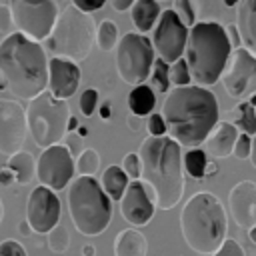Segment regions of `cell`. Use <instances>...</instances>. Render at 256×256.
<instances>
[{
	"label": "cell",
	"mask_w": 256,
	"mask_h": 256,
	"mask_svg": "<svg viewBox=\"0 0 256 256\" xmlns=\"http://www.w3.org/2000/svg\"><path fill=\"white\" fill-rule=\"evenodd\" d=\"M160 114L164 116L168 136L188 148L206 142L212 128L220 122L216 96L208 88L196 84L170 88Z\"/></svg>",
	"instance_id": "1"
},
{
	"label": "cell",
	"mask_w": 256,
	"mask_h": 256,
	"mask_svg": "<svg viewBox=\"0 0 256 256\" xmlns=\"http://www.w3.org/2000/svg\"><path fill=\"white\" fill-rule=\"evenodd\" d=\"M48 58L40 42L12 32L0 42V80L16 98L32 100L48 88Z\"/></svg>",
	"instance_id": "2"
},
{
	"label": "cell",
	"mask_w": 256,
	"mask_h": 256,
	"mask_svg": "<svg viewBox=\"0 0 256 256\" xmlns=\"http://www.w3.org/2000/svg\"><path fill=\"white\" fill-rule=\"evenodd\" d=\"M142 162V182L156 208L172 210L184 192L182 150L170 136H146L138 148Z\"/></svg>",
	"instance_id": "3"
},
{
	"label": "cell",
	"mask_w": 256,
	"mask_h": 256,
	"mask_svg": "<svg viewBox=\"0 0 256 256\" xmlns=\"http://www.w3.org/2000/svg\"><path fill=\"white\" fill-rule=\"evenodd\" d=\"M228 218L218 196L212 192L192 194L180 212V232L196 254H214L226 240Z\"/></svg>",
	"instance_id": "4"
},
{
	"label": "cell",
	"mask_w": 256,
	"mask_h": 256,
	"mask_svg": "<svg viewBox=\"0 0 256 256\" xmlns=\"http://www.w3.org/2000/svg\"><path fill=\"white\" fill-rule=\"evenodd\" d=\"M232 48L226 38L224 26L218 22H196L188 32L186 64L196 86L216 84L230 60Z\"/></svg>",
	"instance_id": "5"
},
{
	"label": "cell",
	"mask_w": 256,
	"mask_h": 256,
	"mask_svg": "<svg viewBox=\"0 0 256 256\" xmlns=\"http://www.w3.org/2000/svg\"><path fill=\"white\" fill-rule=\"evenodd\" d=\"M68 214L82 236L102 234L112 220V200L96 178L76 176L66 192Z\"/></svg>",
	"instance_id": "6"
},
{
	"label": "cell",
	"mask_w": 256,
	"mask_h": 256,
	"mask_svg": "<svg viewBox=\"0 0 256 256\" xmlns=\"http://www.w3.org/2000/svg\"><path fill=\"white\" fill-rule=\"evenodd\" d=\"M96 40V26L94 18L88 12L78 10L74 4H68L60 14L50 32L44 40V48H48L54 58L82 62L88 58L92 44Z\"/></svg>",
	"instance_id": "7"
},
{
	"label": "cell",
	"mask_w": 256,
	"mask_h": 256,
	"mask_svg": "<svg viewBox=\"0 0 256 256\" xmlns=\"http://www.w3.org/2000/svg\"><path fill=\"white\" fill-rule=\"evenodd\" d=\"M28 134L38 148H50L58 144L68 132L70 108L66 100L54 98L50 92H42L26 106Z\"/></svg>",
	"instance_id": "8"
},
{
	"label": "cell",
	"mask_w": 256,
	"mask_h": 256,
	"mask_svg": "<svg viewBox=\"0 0 256 256\" xmlns=\"http://www.w3.org/2000/svg\"><path fill=\"white\" fill-rule=\"evenodd\" d=\"M154 60V48L146 36L128 32L120 38L116 46V70L126 84H144L150 78Z\"/></svg>",
	"instance_id": "9"
},
{
	"label": "cell",
	"mask_w": 256,
	"mask_h": 256,
	"mask_svg": "<svg viewBox=\"0 0 256 256\" xmlns=\"http://www.w3.org/2000/svg\"><path fill=\"white\" fill-rule=\"evenodd\" d=\"M14 28L30 40H46L58 20L54 0H10Z\"/></svg>",
	"instance_id": "10"
},
{
	"label": "cell",
	"mask_w": 256,
	"mask_h": 256,
	"mask_svg": "<svg viewBox=\"0 0 256 256\" xmlns=\"http://www.w3.org/2000/svg\"><path fill=\"white\" fill-rule=\"evenodd\" d=\"M74 174L76 160L72 158L70 150L62 144L44 148L36 158V178L40 180V186H46L54 192H60L70 186Z\"/></svg>",
	"instance_id": "11"
},
{
	"label": "cell",
	"mask_w": 256,
	"mask_h": 256,
	"mask_svg": "<svg viewBox=\"0 0 256 256\" xmlns=\"http://www.w3.org/2000/svg\"><path fill=\"white\" fill-rule=\"evenodd\" d=\"M220 80L232 100H252L256 96V56L244 48L234 50Z\"/></svg>",
	"instance_id": "12"
},
{
	"label": "cell",
	"mask_w": 256,
	"mask_h": 256,
	"mask_svg": "<svg viewBox=\"0 0 256 256\" xmlns=\"http://www.w3.org/2000/svg\"><path fill=\"white\" fill-rule=\"evenodd\" d=\"M188 32L190 30L180 22L174 10H164L152 32V44H154V52L158 54V58L170 66L176 60H180L182 54L186 52Z\"/></svg>",
	"instance_id": "13"
},
{
	"label": "cell",
	"mask_w": 256,
	"mask_h": 256,
	"mask_svg": "<svg viewBox=\"0 0 256 256\" xmlns=\"http://www.w3.org/2000/svg\"><path fill=\"white\" fill-rule=\"evenodd\" d=\"M62 204L54 190L46 186H36L26 202V222L30 224L32 232L48 234L56 224H60Z\"/></svg>",
	"instance_id": "14"
},
{
	"label": "cell",
	"mask_w": 256,
	"mask_h": 256,
	"mask_svg": "<svg viewBox=\"0 0 256 256\" xmlns=\"http://www.w3.org/2000/svg\"><path fill=\"white\" fill-rule=\"evenodd\" d=\"M28 134L26 110L18 100L0 98V154L12 156L22 150Z\"/></svg>",
	"instance_id": "15"
},
{
	"label": "cell",
	"mask_w": 256,
	"mask_h": 256,
	"mask_svg": "<svg viewBox=\"0 0 256 256\" xmlns=\"http://www.w3.org/2000/svg\"><path fill=\"white\" fill-rule=\"evenodd\" d=\"M118 204H120L122 218L132 228L146 226L156 212V204L142 180H130V184Z\"/></svg>",
	"instance_id": "16"
},
{
	"label": "cell",
	"mask_w": 256,
	"mask_h": 256,
	"mask_svg": "<svg viewBox=\"0 0 256 256\" xmlns=\"http://www.w3.org/2000/svg\"><path fill=\"white\" fill-rule=\"evenodd\" d=\"M228 208L236 226L250 232L256 226V184L252 180L234 184L228 192Z\"/></svg>",
	"instance_id": "17"
},
{
	"label": "cell",
	"mask_w": 256,
	"mask_h": 256,
	"mask_svg": "<svg viewBox=\"0 0 256 256\" xmlns=\"http://www.w3.org/2000/svg\"><path fill=\"white\" fill-rule=\"evenodd\" d=\"M80 86V70L74 62L52 58L48 62V92L58 100H68Z\"/></svg>",
	"instance_id": "18"
},
{
	"label": "cell",
	"mask_w": 256,
	"mask_h": 256,
	"mask_svg": "<svg viewBox=\"0 0 256 256\" xmlns=\"http://www.w3.org/2000/svg\"><path fill=\"white\" fill-rule=\"evenodd\" d=\"M238 136H240V130L232 122L220 120L212 128L208 138H206V154H210L212 158H226V156H230L234 152Z\"/></svg>",
	"instance_id": "19"
},
{
	"label": "cell",
	"mask_w": 256,
	"mask_h": 256,
	"mask_svg": "<svg viewBox=\"0 0 256 256\" xmlns=\"http://www.w3.org/2000/svg\"><path fill=\"white\" fill-rule=\"evenodd\" d=\"M236 28L244 50L256 56V0H240L236 10Z\"/></svg>",
	"instance_id": "20"
},
{
	"label": "cell",
	"mask_w": 256,
	"mask_h": 256,
	"mask_svg": "<svg viewBox=\"0 0 256 256\" xmlns=\"http://www.w3.org/2000/svg\"><path fill=\"white\" fill-rule=\"evenodd\" d=\"M148 240L138 228L120 230L114 238V256H146Z\"/></svg>",
	"instance_id": "21"
},
{
	"label": "cell",
	"mask_w": 256,
	"mask_h": 256,
	"mask_svg": "<svg viewBox=\"0 0 256 256\" xmlns=\"http://www.w3.org/2000/svg\"><path fill=\"white\" fill-rule=\"evenodd\" d=\"M160 6L156 0H136L130 8V20L138 32L152 30L160 20Z\"/></svg>",
	"instance_id": "22"
},
{
	"label": "cell",
	"mask_w": 256,
	"mask_h": 256,
	"mask_svg": "<svg viewBox=\"0 0 256 256\" xmlns=\"http://www.w3.org/2000/svg\"><path fill=\"white\" fill-rule=\"evenodd\" d=\"M130 184V178L126 176V172L122 170V166H108L104 172H102V178H100V186L104 188V192L108 194L110 200L114 202H120L126 188Z\"/></svg>",
	"instance_id": "23"
},
{
	"label": "cell",
	"mask_w": 256,
	"mask_h": 256,
	"mask_svg": "<svg viewBox=\"0 0 256 256\" xmlns=\"http://www.w3.org/2000/svg\"><path fill=\"white\" fill-rule=\"evenodd\" d=\"M6 166L14 172L16 184H20V186H26L36 178V158L28 150H20V152L8 156Z\"/></svg>",
	"instance_id": "24"
},
{
	"label": "cell",
	"mask_w": 256,
	"mask_h": 256,
	"mask_svg": "<svg viewBox=\"0 0 256 256\" xmlns=\"http://www.w3.org/2000/svg\"><path fill=\"white\" fill-rule=\"evenodd\" d=\"M154 106H156V94H154L152 86L140 84V86H134L130 90V94H128L130 114H136L138 118L140 116H150Z\"/></svg>",
	"instance_id": "25"
},
{
	"label": "cell",
	"mask_w": 256,
	"mask_h": 256,
	"mask_svg": "<svg viewBox=\"0 0 256 256\" xmlns=\"http://www.w3.org/2000/svg\"><path fill=\"white\" fill-rule=\"evenodd\" d=\"M236 120L232 122L242 134H248V136H256V108L250 100L246 102H240L236 106Z\"/></svg>",
	"instance_id": "26"
},
{
	"label": "cell",
	"mask_w": 256,
	"mask_h": 256,
	"mask_svg": "<svg viewBox=\"0 0 256 256\" xmlns=\"http://www.w3.org/2000/svg\"><path fill=\"white\" fill-rule=\"evenodd\" d=\"M208 156L204 150L200 148H190L184 154V168L188 172V176H192L194 180H202L206 178V166H208Z\"/></svg>",
	"instance_id": "27"
},
{
	"label": "cell",
	"mask_w": 256,
	"mask_h": 256,
	"mask_svg": "<svg viewBox=\"0 0 256 256\" xmlns=\"http://www.w3.org/2000/svg\"><path fill=\"white\" fill-rule=\"evenodd\" d=\"M96 44L102 52H110L118 46V28L112 20H104L96 28Z\"/></svg>",
	"instance_id": "28"
},
{
	"label": "cell",
	"mask_w": 256,
	"mask_h": 256,
	"mask_svg": "<svg viewBox=\"0 0 256 256\" xmlns=\"http://www.w3.org/2000/svg\"><path fill=\"white\" fill-rule=\"evenodd\" d=\"M100 168V154L94 148H86L82 150V154L76 158V174L78 176H90L94 178V174Z\"/></svg>",
	"instance_id": "29"
},
{
	"label": "cell",
	"mask_w": 256,
	"mask_h": 256,
	"mask_svg": "<svg viewBox=\"0 0 256 256\" xmlns=\"http://www.w3.org/2000/svg\"><path fill=\"white\" fill-rule=\"evenodd\" d=\"M150 82L156 92H162V94L170 92V68L164 60H160V58L154 60V66L150 72Z\"/></svg>",
	"instance_id": "30"
},
{
	"label": "cell",
	"mask_w": 256,
	"mask_h": 256,
	"mask_svg": "<svg viewBox=\"0 0 256 256\" xmlns=\"http://www.w3.org/2000/svg\"><path fill=\"white\" fill-rule=\"evenodd\" d=\"M46 240H48V248L54 254H64L70 248V234H68V228L64 224H56L48 232V238Z\"/></svg>",
	"instance_id": "31"
},
{
	"label": "cell",
	"mask_w": 256,
	"mask_h": 256,
	"mask_svg": "<svg viewBox=\"0 0 256 256\" xmlns=\"http://www.w3.org/2000/svg\"><path fill=\"white\" fill-rule=\"evenodd\" d=\"M190 82H192V76H190V70L186 64V58L176 60L170 66V84H174V88H178V86H188Z\"/></svg>",
	"instance_id": "32"
},
{
	"label": "cell",
	"mask_w": 256,
	"mask_h": 256,
	"mask_svg": "<svg viewBox=\"0 0 256 256\" xmlns=\"http://www.w3.org/2000/svg\"><path fill=\"white\" fill-rule=\"evenodd\" d=\"M172 10L186 28H192L196 24V14H194V8H192V0H174Z\"/></svg>",
	"instance_id": "33"
},
{
	"label": "cell",
	"mask_w": 256,
	"mask_h": 256,
	"mask_svg": "<svg viewBox=\"0 0 256 256\" xmlns=\"http://www.w3.org/2000/svg\"><path fill=\"white\" fill-rule=\"evenodd\" d=\"M122 170L126 172V176L130 180H140L142 178V162H140V156L136 152L126 154L124 160H122Z\"/></svg>",
	"instance_id": "34"
},
{
	"label": "cell",
	"mask_w": 256,
	"mask_h": 256,
	"mask_svg": "<svg viewBox=\"0 0 256 256\" xmlns=\"http://www.w3.org/2000/svg\"><path fill=\"white\" fill-rule=\"evenodd\" d=\"M80 112L84 116H92L94 110H96V104H98V92L94 88H86L82 94H80Z\"/></svg>",
	"instance_id": "35"
},
{
	"label": "cell",
	"mask_w": 256,
	"mask_h": 256,
	"mask_svg": "<svg viewBox=\"0 0 256 256\" xmlns=\"http://www.w3.org/2000/svg\"><path fill=\"white\" fill-rule=\"evenodd\" d=\"M146 128H148V136H164L168 132L166 130V122H164V116L158 114V112H152L148 116Z\"/></svg>",
	"instance_id": "36"
},
{
	"label": "cell",
	"mask_w": 256,
	"mask_h": 256,
	"mask_svg": "<svg viewBox=\"0 0 256 256\" xmlns=\"http://www.w3.org/2000/svg\"><path fill=\"white\" fill-rule=\"evenodd\" d=\"M250 152H252V136H248V134H242L240 132V136H238V140H236V146H234V158H238V160H246L248 156H250Z\"/></svg>",
	"instance_id": "37"
},
{
	"label": "cell",
	"mask_w": 256,
	"mask_h": 256,
	"mask_svg": "<svg viewBox=\"0 0 256 256\" xmlns=\"http://www.w3.org/2000/svg\"><path fill=\"white\" fill-rule=\"evenodd\" d=\"M212 256H246V254H244L242 246H240L234 238H226L224 244H222Z\"/></svg>",
	"instance_id": "38"
},
{
	"label": "cell",
	"mask_w": 256,
	"mask_h": 256,
	"mask_svg": "<svg viewBox=\"0 0 256 256\" xmlns=\"http://www.w3.org/2000/svg\"><path fill=\"white\" fill-rule=\"evenodd\" d=\"M0 256H28V254L20 242L8 238V240L0 242Z\"/></svg>",
	"instance_id": "39"
},
{
	"label": "cell",
	"mask_w": 256,
	"mask_h": 256,
	"mask_svg": "<svg viewBox=\"0 0 256 256\" xmlns=\"http://www.w3.org/2000/svg\"><path fill=\"white\" fill-rule=\"evenodd\" d=\"M14 28V18H12V10L6 4H0V34L10 36Z\"/></svg>",
	"instance_id": "40"
},
{
	"label": "cell",
	"mask_w": 256,
	"mask_h": 256,
	"mask_svg": "<svg viewBox=\"0 0 256 256\" xmlns=\"http://www.w3.org/2000/svg\"><path fill=\"white\" fill-rule=\"evenodd\" d=\"M224 32H226V38H228V42H230L232 52L238 50V48L242 46V40H240V34H238L236 24H228V26H224Z\"/></svg>",
	"instance_id": "41"
},
{
	"label": "cell",
	"mask_w": 256,
	"mask_h": 256,
	"mask_svg": "<svg viewBox=\"0 0 256 256\" xmlns=\"http://www.w3.org/2000/svg\"><path fill=\"white\" fill-rule=\"evenodd\" d=\"M104 2H106V0H72V4H74L78 10L88 12V14L94 12V10H98V8H102Z\"/></svg>",
	"instance_id": "42"
},
{
	"label": "cell",
	"mask_w": 256,
	"mask_h": 256,
	"mask_svg": "<svg viewBox=\"0 0 256 256\" xmlns=\"http://www.w3.org/2000/svg\"><path fill=\"white\" fill-rule=\"evenodd\" d=\"M66 148L70 150L72 158H78V156L82 154V150H80V136H78V134H74V132H68V138H66Z\"/></svg>",
	"instance_id": "43"
},
{
	"label": "cell",
	"mask_w": 256,
	"mask_h": 256,
	"mask_svg": "<svg viewBox=\"0 0 256 256\" xmlns=\"http://www.w3.org/2000/svg\"><path fill=\"white\" fill-rule=\"evenodd\" d=\"M14 182H16L14 172H12L8 166L0 168V184H2V186H10V184H14Z\"/></svg>",
	"instance_id": "44"
},
{
	"label": "cell",
	"mask_w": 256,
	"mask_h": 256,
	"mask_svg": "<svg viewBox=\"0 0 256 256\" xmlns=\"http://www.w3.org/2000/svg\"><path fill=\"white\" fill-rule=\"evenodd\" d=\"M134 2H136V0H110V4H112V8H114V10H118V12H124V10H130Z\"/></svg>",
	"instance_id": "45"
},
{
	"label": "cell",
	"mask_w": 256,
	"mask_h": 256,
	"mask_svg": "<svg viewBox=\"0 0 256 256\" xmlns=\"http://www.w3.org/2000/svg\"><path fill=\"white\" fill-rule=\"evenodd\" d=\"M126 122H128V128H130L132 132H138V130H140V122H138V116H136V114H128Z\"/></svg>",
	"instance_id": "46"
},
{
	"label": "cell",
	"mask_w": 256,
	"mask_h": 256,
	"mask_svg": "<svg viewBox=\"0 0 256 256\" xmlns=\"http://www.w3.org/2000/svg\"><path fill=\"white\" fill-rule=\"evenodd\" d=\"M110 114H112V112H110V102H104V104L100 106V118H102V120H108Z\"/></svg>",
	"instance_id": "47"
},
{
	"label": "cell",
	"mask_w": 256,
	"mask_h": 256,
	"mask_svg": "<svg viewBox=\"0 0 256 256\" xmlns=\"http://www.w3.org/2000/svg\"><path fill=\"white\" fill-rule=\"evenodd\" d=\"M18 232H20V234H24V236H28V234L32 232V228H30V224H28L26 220H22V222L18 224Z\"/></svg>",
	"instance_id": "48"
},
{
	"label": "cell",
	"mask_w": 256,
	"mask_h": 256,
	"mask_svg": "<svg viewBox=\"0 0 256 256\" xmlns=\"http://www.w3.org/2000/svg\"><path fill=\"white\" fill-rule=\"evenodd\" d=\"M80 126H78V118L76 116H70V120H68V132H76Z\"/></svg>",
	"instance_id": "49"
},
{
	"label": "cell",
	"mask_w": 256,
	"mask_h": 256,
	"mask_svg": "<svg viewBox=\"0 0 256 256\" xmlns=\"http://www.w3.org/2000/svg\"><path fill=\"white\" fill-rule=\"evenodd\" d=\"M94 254H96V248H94L92 244L82 246V256H94Z\"/></svg>",
	"instance_id": "50"
},
{
	"label": "cell",
	"mask_w": 256,
	"mask_h": 256,
	"mask_svg": "<svg viewBox=\"0 0 256 256\" xmlns=\"http://www.w3.org/2000/svg\"><path fill=\"white\" fill-rule=\"evenodd\" d=\"M250 162L256 168V136H252V152H250Z\"/></svg>",
	"instance_id": "51"
},
{
	"label": "cell",
	"mask_w": 256,
	"mask_h": 256,
	"mask_svg": "<svg viewBox=\"0 0 256 256\" xmlns=\"http://www.w3.org/2000/svg\"><path fill=\"white\" fill-rule=\"evenodd\" d=\"M214 172H218V164L208 162V166H206V176H210V174H214Z\"/></svg>",
	"instance_id": "52"
},
{
	"label": "cell",
	"mask_w": 256,
	"mask_h": 256,
	"mask_svg": "<svg viewBox=\"0 0 256 256\" xmlns=\"http://www.w3.org/2000/svg\"><path fill=\"white\" fill-rule=\"evenodd\" d=\"M76 134L82 138V136H86V134H88V128H86V126H80V128L76 130Z\"/></svg>",
	"instance_id": "53"
},
{
	"label": "cell",
	"mask_w": 256,
	"mask_h": 256,
	"mask_svg": "<svg viewBox=\"0 0 256 256\" xmlns=\"http://www.w3.org/2000/svg\"><path fill=\"white\" fill-rule=\"evenodd\" d=\"M222 2H224V6H228V8H230V6H236V4H240V0H222Z\"/></svg>",
	"instance_id": "54"
},
{
	"label": "cell",
	"mask_w": 256,
	"mask_h": 256,
	"mask_svg": "<svg viewBox=\"0 0 256 256\" xmlns=\"http://www.w3.org/2000/svg\"><path fill=\"white\" fill-rule=\"evenodd\" d=\"M248 236H250V240H252V242L256 244V226H254V228H252V230L248 232Z\"/></svg>",
	"instance_id": "55"
},
{
	"label": "cell",
	"mask_w": 256,
	"mask_h": 256,
	"mask_svg": "<svg viewBox=\"0 0 256 256\" xmlns=\"http://www.w3.org/2000/svg\"><path fill=\"white\" fill-rule=\"evenodd\" d=\"M2 216H4V206H2V200H0V222H2Z\"/></svg>",
	"instance_id": "56"
},
{
	"label": "cell",
	"mask_w": 256,
	"mask_h": 256,
	"mask_svg": "<svg viewBox=\"0 0 256 256\" xmlns=\"http://www.w3.org/2000/svg\"><path fill=\"white\" fill-rule=\"evenodd\" d=\"M250 102H252V104H254V108H256V96H254V98H252Z\"/></svg>",
	"instance_id": "57"
},
{
	"label": "cell",
	"mask_w": 256,
	"mask_h": 256,
	"mask_svg": "<svg viewBox=\"0 0 256 256\" xmlns=\"http://www.w3.org/2000/svg\"><path fill=\"white\" fill-rule=\"evenodd\" d=\"M198 256H206V254H198Z\"/></svg>",
	"instance_id": "58"
}]
</instances>
